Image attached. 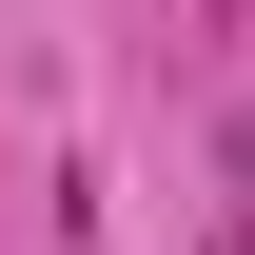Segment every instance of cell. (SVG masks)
<instances>
[{"instance_id":"obj_1","label":"cell","mask_w":255,"mask_h":255,"mask_svg":"<svg viewBox=\"0 0 255 255\" xmlns=\"http://www.w3.org/2000/svg\"><path fill=\"white\" fill-rule=\"evenodd\" d=\"M236 177H255V98H236Z\"/></svg>"}]
</instances>
